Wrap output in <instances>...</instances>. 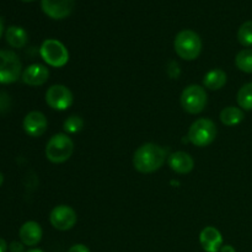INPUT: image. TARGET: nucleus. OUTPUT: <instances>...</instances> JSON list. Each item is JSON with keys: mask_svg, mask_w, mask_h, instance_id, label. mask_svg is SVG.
<instances>
[{"mask_svg": "<svg viewBox=\"0 0 252 252\" xmlns=\"http://www.w3.org/2000/svg\"><path fill=\"white\" fill-rule=\"evenodd\" d=\"M5 38L12 48H22L29 41L27 32L20 26H10L5 32Z\"/></svg>", "mask_w": 252, "mask_h": 252, "instance_id": "16", "label": "nucleus"}, {"mask_svg": "<svg viewBox=\"0 0 252 252\" xmlns=\"http://www.w3.org/2000/svg\"><path fill=\"white\" fill-rule=\"evenodd\" d=\"M7 251V244L4 239L0 238V252H6Z\"/></svg>", "mask_w": 252, "mask_h": 252, "instance_id": "27", "label": "nucleus"}, {"mask_svg": "<svg viewBox=\"0 0 252 252\" xmlns=\"http://www.w3.org/2000/svg\"><path fill=\"white\" fill-rule=\"evenodd\" d=\"M49 70L42 64H32L22 73L21 79L26 85L41 86L48 80Z\"/></svg>", "mask_w": 252, "mask_h": 252, "instance_id": "13", "label": "nucleus"}, {"mask_svg": "<svg viewBox=\"0 0 252 252\" xmlns=\"http://www.w3.org/2000/svg\"><path fill=\"white\" fill-rule=\"evenodd\" d=\"M75 0H41L44 14L53 20H63L73 12Z\"/></svg>", "mask_w": 252, "mask_h": 252, "instance_id": "10", "label": "nucleus"}, {"mask_svg": "<svg viewBox=\"0 0 252 252\" xmlns=\"http://www.w3.org/2000/svg\"><path fill=\"white\" fill-rule=\"evenodd\" d=\"M26 252H43L42 250H39V249H33V250H29Z\"/></svg>", "mask_w": 252, "mask_h": 252, "instance_id": "30", "label": "nucleus"}, {"mask_svg": "<svg viewBox=\"0 0 252 252\" xmlns=\"http://www.w3.org/2000/svg\"><path fill=\"white\" fill-rule=\"evenodd\" d=\"M203 84L209 90H219L226 84V74L221 69H213L208 71L203 79Z\"/></svg>", "mask_w": 252, "mask_h": 252, "instance_id": "17", "label": "nucleus"}, {"mask_svg": "<svg viewBox=\"0 0 252 252\" xmlns=\"http://www.w3.org/2000/svg\"><path fill=\"white\" fill-rule=\"evenodd\" d=\"M217 137V126L208 118L194 121L189 130V139L196 147H207L212 144Z\"/></svg>", "mask_w": 252, "mask_h": 252, "instance_id": "4", "label": "nucleus"}, {"mask_svg": "<svg viewBox=\"0 0 252 252\" xmlns=\"http://www.w3.org/2000/svg\"><path fill=\"white\" fill-rule=\"evenodd\" d=\"M76 220H78V216H76L75 211L65 204L54 207L49 216V221L53 228L61 231L70 230L76 224Z\"/></svg>", "mask_w": 252, "mask_h": 252, "instance_id": "8", "label": "nucleus"}, {"mask_svg": "<svg viewBox=\"0 0 252 252\" xmlns=\"http://www.w3.org/2000/svg\"><path fill=\"white\" fill-rule=\"evenodd\" d=\"M199 243L206 252H219L223 246V236L214 226H207L199 234Z\"/></svg>", "mask_w": 252, "mask_h": 252, "instance_id": "12", "label": "nucleus"}, {"mask_svg": "<svg viewBox=\"0 0 252 252\" xmlns=\"http://www.w3.org/2000/svg\"><path fill=\"white\" fill-rule=\"evenodd\" d=\"M68 252H90V250H89L88 246L83 245V244H76V245L71 246Z\"/></svg>", "mask_w": 252, "mask_h": 252, "instance_id": "25", "label": "nucleus"}, {"mask_svg": "<svg viewBox=\"0 0 252 252\" xmlns=\"http://www.w3.org/2000/svg\"><path fill=\"white\" fill-rule=\"evenodd\" d=\"M238 103L243 110H252V83H248L239 90Z\"/></svg>", "mask_w": 252, "mask_h": 252, "instance_id": "20", "label": "nucleus"}, {"mask_svg": "<svg viewBox=\"0 0 252 252\" xmlns=\"http://www.w3.org/2000/svg\"><path fill=\"white\" fill-rule=\"evenodd\" d=\"M39 53H41L42 59L53 68H62L69 61L68 49L58 39H46L42 43Z\"/></svg>", "mask_w": 252, "mask_h": 252, "instance_id": "5", "label": "nucleus"}, {"mask_svg": "<svg viewBox=\"0 0 252 252\" xmlns=\"http://www.w3.org/2000/svg\"><path fill=\"white\" fill-rule=\"evenodd\" d=\"M47 127H48V121L46 116L39 111H32L24 118V129L30 137H41L47 130Z\"/></svg>", "mask_w": 252, "mask_h": 252, "instance_id": "11", "label": "nucleus"}, {"mask_svg": "<svg viewBox=\"0 0 252 252\" xmlns=\"http://www.w3.org/2000/svg\"><path fill=\"white\" fill-rule=\"evenodd\" d=\"M2 182H4V175H2L1 172H0V186H1V185H2Z\"/></svg>", "mask_w": 252, "mask_h": 252, "instance_id": "29", "label": "nucleus"}, {"mask_svg": "<svg viewBox=\"0 0 252 252\" xmlns=\"http://www.w3.org/2000/svg\"><path fill=\"white\" fill-rule=\"evenodd\" d=\"M22 75L19 56L12 51H0V84H12Z\"/></svg>", "mask_w": 252, "mask_h": 252, "instance_id": "6", "label": "nucleus"}, {"mask_svg": "<svg viewBox=\"0 0 252 252\" xmlns=\"http://www.w3.org/2000/svg\"><path fill=\"white\" fill-rule=\"evenodd\" d=\"M63 128L66 133L75 134V133L80 132L84 128L83 118L79 117V116H70V117H68L64 121Z\"/></svg>", "mask_w": 252, "mask_h": 252, "instance_id": "22", "label": "nucleus"}, {"mask_svg": "<svg viewBox=\"0 0 252 252\" xmlns=\"http://www.w3.org/2000/svg\"><path fill=\"white\" fill-rule=\"evenodd\" d=\"M2 31H4V25H2V21L0 20V38H1L2 36Z\"/></svg>", "mask_w": 252, "mask_h": 252, "instance_id": "28", "label": "nucleus"}, {"mask_svg": "<svg viewBox=\"0 0 252 252\" xmlns=\"http://www.w3.org/2000/svg\"><path fill=\"white\" fill-rule=\"evenodd\" d=\"M74 152V143L64 133L54 134L48 140L46 145V157L47 159L54 164H62L65 162L71 157Z\"/></svg>", "mask_w": 252, "mask_h": 252, "instance_id": "3", "label": "nucleus"}, {"mask_svg": "<svg viewBox=\"0 0 252 252\" xmlns=\"http://www.w3.org/2000/svg\"><path fill=\"white\" fill-rule=\"evenodd\" d=\"M22 1H25V2H31V1H34V0H22Z\"/></svg>", "mask_w": 252, "mask_h": 252, "instance_id": "31", "label": "nucleus"}, {"mask_svg": "<svg viewBox=\"0 0 252 252\" xmlns=\"http://www.w3.org/2000/svg\"><path fill=\"white\" fill-rule=\"evenodd\" d=\"M20 240L26 246H36L42 239V228L37 221H26L20 228Z\"/></svg>", "mask_w": 252, "mask_h": 252, "instance_id": "14", "label": "nucleus"}, {"mask_svg": "<svg viewBox=\"0 0 252 252\" xmlns=\"http://www.w3.org/2000/svg\"><path fill=\"white\" fill-rule=\"evenodd\" d=\"M169 166L177 174H189L193 170L194 161L189 154L185 152L172 153L169 157Z\"/></svg>", "mask_w": 252, "mask_h": 252, "instance_id": "15", "label": "nucleus"}, {"mask_svg": "<svg viewBox=\"0 0 252 252\" xmlns=\"http://www.w3.org/2000/svg\"><path fill=\"white\" fill-rule=\"evenodd\" d=\"M11 107V98L4 91H0V115L6 113Z\"/></svg>", "mask_w": 252, "mask_h": 252, "instance_id": "23", "label": "nucleus"}, {"mask_svg": "<svg viewBox=\"0 0 252 252\" xmlns=\"http://www.w3.org/2000/svg\"><path fill=\"white\" fill-rule=\"evenodd\" d=\"M175 51L185 61H194L202 51V41L198 33L192 30H184L175 37Z\"/></svg>", "mask_w": 252, "mask_h": 252, "instance_id": "2", "label": "nucleus"}, {"mask_svg": "<svg viewBox=\"0 0 252 252\" xmlns=\"http://www.w3.org/2000/svg\"><path fill=\"white\" fill-rule=\"evenodd\" d=\"M73 94L64 85L51 86L46 93V102L57 111L68 110L73 105Z\"/></svg>", "mask_w": 252, "mask_h": 252, "instance_id": "9", "label": "nucleus"}, {"mask_svg": "<svg viewBox=\"0 0 252 252\" xmlns=\"http://www.w3.org/2000/svg\"><path fill=\"white\" fill-rule=\"evenodd\" d=\"M235 64L239 70L252 74V48H245L238 53Z\"/></svg>", "mask_w": 252, "mask_h": 252, "instance_id": "19", "label": "nucleus"}, {"mask_svg": "<svg viewBox=\"0 0 252 252\" xmlns=\"http://www.w3.org/2000/svg\"><path fill=\"white\" fill-rule=\"evenodd\" d=\"M10 252H26L25 251V245L20 241H12L9 245Z\"/></svg>", "mask_w": 252, "mask_h": 252, "instance_id": "24", "label": "nucleus"}, {"mask_svg": "<svg viewBox=\"0 0 252 252\" xmlns=\"http://www.w3.org/2000/svg\"><path fill=\"white\" fill-rule=\"evenodd\" d=\"M207 105V93L202 86L189 85L182 91L181 106L186 112L197 115L202 112Z\"/></svg>", "mask_w": 252, "mask_h": 252, "instance_id": "7", "label": "nucleus"}, {"mask_svg": "<svg viewBox=\"0 0 252 252\" xmlns=\"http://www.w3.org/2000/svg\"><path fill=\"white\" fill-rule=\"evenodd\" d=\"M220 252H236V251L231 245H223L220 249Z\"/></svg>", "mask_w": 252, "mask_h": 252, "instance_id": "26", "label": "nucleus"}, {"mask_svg": "<svg viewBox=\"0 0 252 252\" xmlns=\"http://www.w3.org/2000/svg\"><path fill=\"white\" fill-rule=\"evenodd\" d=\"M166 160V152L154 143H147L138 148L133 157L135 170L142 174H152L159 170Z\"/></svg>", "mask_w": 252, "mask_h": 252, "instance_id": "1", "label": "nucleus"}, {"mask_svg": "<svg viewBox=\"0 0 252 252\" xmlns=\"http://www.w3.org/2000/svg\"><path fill=\"white\" fill-rule=\"evenodd\" d=\"M244 117L245 116H244L243 110L239 107H234V106L225 107L220 112L221 123L228 126V127H233V126L239 125L240 122H243Z\"/></svg>", "mask_w": 252, "mask_h": 252, "instance_id": "18", "label": "nucleus"}, {"mask_svg": "<svg viewBox=\"0 0 252 252\" xmlns=\"http://www.w3.org/2000/svg\"><path fill=\"white\" fill-rule=\"evenodd\" d=\"M238 41L241 46L252 47V21H245L238 31Z\"/></svg>", "mask_w": 252, "mask_h": 252, "instance_id": "21", "label": "nucleus"}]
</instances>
